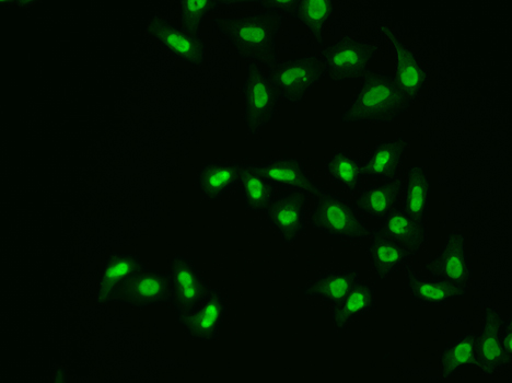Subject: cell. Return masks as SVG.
Listing matches in <instances>:
<instances>
[{"label":"cell","instance_id":"obj_23","mask_svg":"<svg viewBox=\"0 0 512 383\" xmlns=\"http://www.w3.org/2000/svg\"><path fill=\"white\" fill-rule=\"evenodd\" d=\"M476 342L477 333H469L447 344L439 358L442 379L452 377L463 368L479 367Z\"/></svg>","mask_w":512,"mask_h":383},{"label":"cell","instance_id":"obj_28","mask_svg":"<svg viewBox=\"0 0 512 383\" xmlns=\"http://www.w3.org/2000/svg\"><path fill=\"white\" fill-rule=\"evenodd\" d=\"M220 2H182L180 4V19L184 29L193 34H199L204 19L212 13Z\"/></svg>","mask_w":512,"mask_h":383},{"label":"cell","instance_id":"obj_26","mask_svg":"<svg viewBox=\"0 0 512 383\" xmlns=\"http://www.w3.org/2000/svg\"><path fill=\"white\" fill-rule=\"evenodd\" d=\"M224 313L223 300L216 294L209 295L189 321L191 332L197 338H213L217 333L220 322L223 321Z\"/></svg>","mask_w":512,"mask_h":383},{"label":"cell","instance_id":"obj_21","mask_svg":"<svg viewBox=\"0 0 512 383\" xmlns=\"http://www.w3.org/2000/svg\"><path fill=\"white\" fill-rule=\"evenodd\" d=\"M376 308L374 287L358 282L339 305L334 306L333 323L336 329L345 330L357 317L365 316Z\"/></svg>","mask_w":512,"mask_h":383},{"label":"cell","instance_id":"obj_8","mask_svg":"<svg viewBox=\"0 0 512 383\" xmlns=\"http://www.w3.org/2000/svg\"><path fill=\"white\" fill-rule=\"evenodd\" d=\"M308 195L290 191L279 194L266 210L270 225L292 245L306 229Z\"/></svg>","mask_w":512,"mask_h":383},{"label":"cell","instance_id":"obj_20","mask_svg":"<svg viewBox=\"0 0 512 383\" xmlns=\"http://www.w3.org/2000/svg\"><path fill=\"white\" fill-rule=\"evenodd\" d=\"M335 11L332 0H293L287 14L300 21L316 39L319 45H324V29L327 27Z\"/></svg>","mask_w":512,"mask_h":383},{"label":"cell","instance_id":"obj_13","mask_svg":"<svg viewBox=\"0 0 512 383\" xmlns=\"http://www.w3.org/2000/svg\"><path fill=\"white\" fill-rule=\"evenodd\" d=\"M504 320L493 308L487 309L483 330L477 334L476 350L479 368L487 376H494L504 367L502 351V331Z\"/></svg>","mask_w":512,"mask_h":383},{"label":"cell","instance_id":"obj_9","mask_svg":"<svg viewBox=\"0 0 512 383\" xmlns=\"http://www.w3.org/2000/svg\"><path fill=\"white\" fill-rule=\"evenodd\" d=\"M149 31L151 37L180 61L196 67L205 62L206 44L199 34H193L162 19L150 21Z\"/></svg>","mask_w":512,"mask_h":383},{"label":"cell","instance_id":"obj_10","mask_svg":"<svg viewBox=\"0 0 512 383\" xmlns=\"http://www.w3.org/2000/svg\"><path fill=\"white\" fill-rule=\"evenodd\" d=\"M418 252L420 250L384 236L378 229L372 231L368 253L372 269L380 281H386Z\"/></svg>","mask_w":512,"mask_h":383},{"label":"cell","instance_id":"obj_14","mask_svg":"<svg viewBox=\"0 0 512 383\" xmlns=\"http://www.w3.org/2000/svg\"><path fill=\"white\" fill-rule=\"evenodd\" d=\"M410 145L409 139L402 136L378 144L363 164L364 177L387 181L398 178Z\"/></svg>","mask_w":512,"mask_h":383},{"label":"cell","instance_id":"obj_16","mask_svg":"<svg viewBox=\"0 0 512 383\" xmlns=\"http://www.w3.org/2000/svg\"><path fill=\"white\" fill-rule=\"evenodd\" d=\"M407 281L412 298L418 303L429 306H444L448 301L461 298L468 293V289L453 286L439 280H427L418 275L411 265L405 264Z\"/></svg>","mask_w":512,"mask_h":383},{"label":"cell","instance_id":"obj_11","mask_svg":"<svg viewBox=\"0 0 512 383\" xmlns=\"http://www.w3.org/2000/svg\"><path fill=\"white\" fill-rule=\"evenodd\" d=\"M259 169L275 187L304 193L312 197H316L323 191L320 185L309 177L302 162L297 158L274 159L259 166Z\"/></svg>","mask_w":512,"mask_h":383},{"label":"cell","instance_id":"obj_22","mask_svg":"<svg viewBox=\"0 0 512 383\" xmlns=\"http://www.w3.org/2000/svg\"><path fill=\"white\" fill-rule=\"evenodd\" d=\"M378 230L384 236L420 251L427 242L425 225L418 223L401 206L382 220L381 227Z\"/></svg>","mask_w":512,"mask_h":383},{"label":"cell","instance_id":"obj_17","mask_svg":"<svg viewBox=\"0 0 512 383\" xmlns=\"http://www.w3.org/2000/svg\"><path fill=\"white\" fill-rule=\"evenodd\" d=\"M430 194L432 181L429 180L427 171L421 166H413L407 170L402 208L422 225H425L428 215Z\"/></svg>","mask_w":512,"mask_h":383},{"label":"cell","instance_id":"obj_2","mask_svg":"<svg viewBox=\"0 0 512 383\" xmlns=\"http://www.w3.org/2000/svg\"><path fill=\"white\" fill-rule=\"evenodd\" d=\"M363 78L351 106L342 114V123H392L412 107L414 102L397 76L368 71Z\"/></svg>","mask_w":512,"mask_h":383},{"label":"cell","instance_id":"obj_31","mask_svg":"<svg viewBox=\"0 0 512 383\" xmlns=\"http://www.w3.org/2000/svg\"><path fill=\"white\" fill-rule=\"evenodd\" d=\"M135 269V264L132 261H121L118 264L112 266V268L108 272V277L111 280H118V278L126 276L128 273H131Z\"/></svg>","mask_w":512,"mask_h":383},{"label":"cell","instance_id":"obj_1","mask_svg":"<svg viewBox=\"0 0 512 383\" xmlns=\"http://www.w3.org/2000/svg\"><path fill=\"white\" fill-rule=\"evenodd\" d=\"M284 15L274 10L237 18L214 20L218 31L248 64L267 69L278 63L276 40Z\"/></svg>","mask_w":512,"mask_h":383},{"label":"cell","instance_id":"obj_5","mask_svg":"<svg viewBox=\"0 0 512 383\" xmlns=\"http://www.w3.org/2000/svg\"><path fill=\"white\" fill-rule=\"evenodd\" d=\"M244 98V122L252 135L258 134L273 120L279 96L264 67L248 64V75L242 86Z\"/></svg>","mask_w":512,"mask_h":383},{"label":"cell","instance_id":"obj_15","mask_svg":"<svg viewBox=\"0 0 512 383\" xmlns=\"http://www.w3.org/2000/svg\"><path fill=\"white\" fill-rule=\"evenodd\" d=\"M384 33L393 45L395 56H397L398 68L395 76L407 96L415 102L426 87L428 78L426 69L409 46H406L394 31L387 28Z\"/></svg>","mask_w":512,"mask_h":383},{"label":"cell","instance_id":"obj_3","mask_svg":"<svg viewBox=\"0 0 512 383\" xmlns=\"http://www.w3.org/2000/svg\"><path fill=\"white\" fill-rule=\"evenodd\" d=\"M314 199L316 205L310 216L314 229L343 240H364L372 235V230L352 203L325 190Z\"/></svg>","mask_w":512,"mask_h":383},{"label":"cell","instance_id":"obj_4","mask_svg":"<svg viewBox=\"0 0 512 383\" xmlns=\"http://www.w3.org/2000/svg\"><path fill=\"white\" fill-rule=\"evenodd\" d=\"M377 51L378 45L367 39L341 38L322 50L320 62L324 77L333 83L363 78Z\"/></svg>","mask_w":512,"mask_h":383},{"label":"cell","instance_id":"obj_27","mask_svg":"<svg viewBox=\"0 0 512 383\" xmlns=\"http://www.w3.org/2000/svg\"><path fill=\"white\" fill-rule=\"evenodd\" d=\"M173 283L178 303L183 308H190L202 294V282L189 261L178 258L173 265Z\"/></svg>","mask_w":512,"mask_h":383},{"label":"cell","instance_id":"obj_24","mask_svg":"<svg viewBox=\"0 0 512 383\" xmlns=\"http://www.w3.org/2000/svg\"><path fill=\"white\" fill-rule=\"evenodd\" d=\"M238 165L208 164L200 172V189L209 200H217L234 187L240 177Z\"/></svg>","mask_w":512,"mask_h":383},{"label":"cell","instance_id":"obj_30","mask_svg":"<svg viewBox=\"0 0 512 383\" xmlns=\"http://www.w3.org/2000/svg\"><path fill=\"white\" fill-rule=\"evenodd\" d=\"M502 351L504 367L512 362V320L511 317L504 322L502 331Z\"/></svg>","mask_w":512,"mask_h":383},{"label":"cell","instance_id":"obj_6","mask_svg":"<svg viewBox=\"0 0 512 383\" xmlns=\"http://www.w3.org/2000/svg\"><path fill=\"white\" fill-rule=\"evenodd\" d=\"M279 96L290 104H299L324 78L321 62L316 56H302L278 62L269 69Z\"/></svg>","mask_w":512,"mask_h":383},{"label":"cell","instance_id":"obj_29","mask_svg":"<svg viewBox=\"0 0 512 383\" xmlns=\"http://www.w3.org/2000/svg\"><path fill=\"white\" fill-rule=\"evenodd\" d=\"M133 288L139 301H142L144 304L157 303V301L164 300L167 293L165 278L154 273H149L139 278Z\"/></svg>","mask_w":512,"mask_h":383},{"label":"cell","instance_id":"obj_19","mask_svg":"<svg viewBox=\"0 0 512 383\" xmlns=\"http://www.w3.org/2000/svg\"><path fill=\"white\" fill-rule=\"evenodd\" d=\"M239 178L247 210L253 213L265 212L275 199V185L264 176L259 166L242 167Z\"/></svg>","mask_w":512,"mask_h":383},{"label":"cell","instance_id":"obj_12","mask_svg":"<svg viewBox=\"0 0 512 383\" xmlns=\"http://www.w3.org/2000/svg\"><path fill=\"white\" fill-rule=\"evenodd\" d=\"M403 190L404 181L399 177L382 184L372 185L359 192L355 207L360 214L382 222L400 207Z\"/></svg>","mask_w":512,"mask_h":383},{"label":"cell","instance_id":"obj_7","mask_svg":"<svg viewBox=\"0 0 512 383\" xmlns=\"http://www.w3.org/2000/svg\"><path fill=\"white\" fill-rule=\"evenodd\" d=\"M425 270L434 280L469 288L472 270L462 232L452 231L449 234L436 257L426 263Z\"/></svg>","mask_w":512,"mask_h":383},{"label":"cell","instance_id":"obj_18","mask_svg":"<svg viewBox=\"0 0 512 383\" xmlns=\"http://www.w3.org/2000/svg\"><path fill=\"white\" fill-rule=\"evenodd\" d=\"M358 282L359 274L357 271L330 272L314 278L307 286L302 288V293L308 298L319 297L325 303L336 306L351 293Z\"/></svg>","mask_w":512,"mask_h":383},{"label":"cell","instance_id":"obj_25","mask_svg":"<svg viewBox=\"0 0 512 383\" xmlns=\"http://www.w3.org/2000/svg\"><path fill=\"white\" fill-rule=\"evenodd\" d=\"M327 171L331 180L349 192H355L362 185L364 178L363 164L351 154L339 150L327 162Z\"/></svg>","mask_w":512,"mask_h":383}]
</instances>
